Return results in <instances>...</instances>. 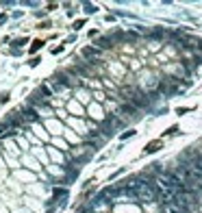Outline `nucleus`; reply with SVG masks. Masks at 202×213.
<instances>
[{
    "mask_svg": "<svg viewBox=\"0 0 202 213\" xmlns=\"http://www.w3.org/2000/svg\"><path fill=\"white\" fill-rule=\"evenodd\" d=\"M83 24H85V22H83V20H76V22H74V29H76V31H78V29H80V26H83Z\"/></svg>",
    "mask_w": 202,
    "mask_h": 213,
    "instance_id": "obj_3",
    "label": "nucleus"
},
{
    "mask_svg": "<svg viewBox=\"0 0 202 213\" xmlns=\"http://www.w3.org/2000/svg\"><path fill=\"white\" fill-rule=\"evenodd\" d=\"M42 44H44V42H39V39H37V42H35V44L31 46V52H35V50H39V48H42Z\"/></svg>",
    "mask_w": 202,
    "mask_h": 213,
    "instance_id": "obj_2",
    "label": "nucleus"
},
{
    "mask_svg": "<svg viewBox=\"0 0 202 213\" xmlns=\"http://www.w3.org/2000/svg\"><path fill=\"white\" fill-rule=\"evenodd\" d=\"M161 148V139H157V141H150L146 146V152H154V150H159Z\"/></svg>",
    "mask_w": 202,
    "mask_h": 213,
    "instance_id": "obj_1",
    "label": "nucleus"
}]
</instances>
